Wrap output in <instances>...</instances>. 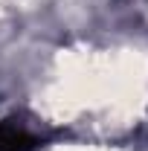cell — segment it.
Instances as JSON below:
<instances>
[{
  "instance_id": "obj_1",
  "label": "cell",
  "mask_w": 148,
  "mask_h": 151,
  "mask_svg": "<svg viewBox=\"0 0 148 151\" xmlns=\"http://www.w3.org/2000/svg\"><path fill=\"white\" fill-rule=\"evenodd\" d=\"M41 139L15 119H0V151H38Z\"/></svg>"
}]
</instances>
